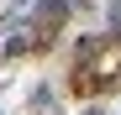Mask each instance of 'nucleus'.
Wrapping results in <instances>:
<instances>
[{
    "instance_id": "nucleus-1",
    "label": "nucleus",
    "mask_w": 121,
    "mask_h": 115,
    "mask_svg": "<svg viewBox=\"0 0 121 115\" xmlns=\"http://www.w3.org/2000/svg\"><path fill=\"white\" fill-rule=\"evenodd\" d=\"M63 16H69V5H63V0H42V21H48V26H58Z\"/></svg>"
}]
</instances>
